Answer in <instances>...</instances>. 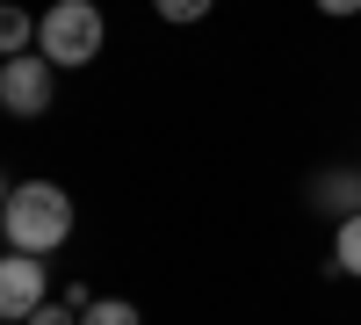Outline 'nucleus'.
I'll list each match as a JSON object with an SVG mask.
<instances>
[{
	"label": "nucleus",
	"mask_w": 361,
	"mask_h": 325,
	"mask_svg": "<svg viewBox=\"0 0 361 325\" xmlns=\"http://www.w3.org/2000/svg\"><path fill=\"white\" fill-rule=\"evenodd\" d=\"M0 239L8 253H51L73 239V195L51 188V181H22L8 195V210H0Z\"/></svg>",
	"instance_id": "nucleus-1"
},
{
	"label": "nucleus",
	"mask_w": 361,
	"mask_h": 325,
	"mask_svg": "<svg viewBox=\"0 0 361 325\" xmlns=\"http://www.w3.org/2000/svg\"><path fill=\"white\" fill-rule=\"evenodd\" d=\"M102 8L94 0H51V8L37 15V51L51 58V66H87V58L102 51Z\"/></svg>",
	"instance_id": "nucleus-2"
},
{
	"label": "nucleus",
	"mask_w": 361,
	"mask_h": 325,
	"mask_svg": "<svg viewBox=\"0 0 361 325\" xmlns=\"http://www.w3.org/2000/svg\"><path fill=\"white\" fill-rule=\"evenodd\" d=\"M51 87H58V66L44 51L0 58V109H8V116H44L51 109Z\"/></svg>",
	"instance_id": "nucleus-3"
},
{
	"label": "nucleus",
	"mask_w": 361,
	"mask_h": 325,
	"mask_svg": "<svg viewBox=\"0 0 361 325\" xmlns=\"http://www.w3.org/2000/svg\"><path fill=\"white\" fill-rule=\"evenodd\" d=\"M44 253H0V318L29 325V311H44Z\"/></svg>",
	"instance_id": "nucleus-4"
},
{
	"label": "nucleus",
	"mask_w": 361,
	"mask_h": 325,
	"mask_svg": "<svg viewBox=\"0 0 361 325\" xmlns=\"http://www.w3.org/2000/svg\"><path fill=\"white\" fill-rule=\"evenodd\" d=\"M311 195H318V202H333L340 217H354V210H361V166H347V173H325V181H318Z\"/></svg>",
	"instance_id": "nucleus-5"
},
{
	"label": "nucleus",
	"mask_w": 361,
	"mask_h": 325,
	"mask_svg": "<svg viewBox=\"0 0 361 325\" xmlns=\"http://www.w3.org/2000/svg\"><path fill=\"white\" fill-rule=\"evenodd\" d=\"M333 268L361 282V210H354V217H340V231H333Z\"/></svg>",
	"instance_id": "nucleus-6"
},
{
	"label": "nucleus",
	"mask_w": 361,
	"mask_h": 325,
	"mask_svg": "<svg viewBox=\"0 0 361 325\" xmlns=\"http://www.w3.org/2000/svg\"><path fill=\"white\" fill-rule=\"evenodd\" d=\"M29 37H37V29H29V8L0 0V51H8V58H22V51H29Z\"/></svg>",
	"instance_id": "nucleus-7"
},
{
	"label": "nucleus",
	"mask_w": 361,
	"mask_h": 325,
	"mask_svg": "<svg viewBox=\"0 0 361 325\" xmlns=\"http://www.w3.org/2000/svg\"><path fill=\"white\" fill-rule=\"evenodd\" d=\"M80 325H145V318H137V304H123V297H94V304L80 311Z\"/></svg>",
	"instance_id": "nucleus-8"
},
{
	"label": "nucleus",
	"mask_w": 361,
	"mask_h": 325,
	"mask_svg": "<svg viewBox=\"0 0 361 325\" xmlns=\"http://www.w3.org/2000/svg\"><path fill=\"white\" fill-rule=\"evenodd\" d=\"M152 8H159V22H202L217 0H152Z\"/></svg>",
	"instance_id": "nucleus-9"
},
{
	"label": "nucleus",
	"mask_w": 361,
	"mask_h": 325,
	"mask_svg": "<svg viewBox=\"0 0 361 325\" xmlns=\"http://www.w3.org/2000/svg\"><path fill=\"white\" fill-rule=\"evenodd\" d=\"M29 325H80L73 304H44V311H29Z\"/></svg>",
	"instance_id": "nucleus-10"
},
{
	"label": "nucleus",
	"mask_w": 361,
	"mask_h": 325,
	"mask_svg": "<svg viewBox=\"0 0 361 325\" xmlns=\"http://www.w3.org/2000/svg\"><path fill=\"white\" fill-rule=\"evenodd\" d=\"M318 15H333V22H347V15H361V0H318Z\"/></svg>",
	"instance_id": "nucleus-11"
},
{
	"label": "nucleus",
	"mask_w": 361,
	"mask_h": 325,
	"mask_svg": "<svg viewBox=\"0 0 361 325\" xmlns=\"http://www.w3.org/2000/svg\"><path fill=\"white\" fill-rule=\"evenodd\" d=\"M8 195H15V188H8V181H0V210H8Z\"/></svg>",
	"instance_id": "nucleus-12"
}]
</instances>
